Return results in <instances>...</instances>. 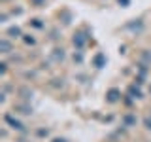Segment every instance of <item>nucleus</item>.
I'll return each mask as SVG.
<instances>
[{
	"label": "nucleus",
	"instance_id": "f257e3e1",
	"mask_svg": "<svg viewBox=\"0 0 151 142\" xmlns=\"http://www.w3.org/2000/svg\"><path fill=\"white\" fill-rule=\"evenodd\" d=\"M4 120H6V123H9V125H12L13 129H17V131H23V123L19 121V120H15L13 116H9V114H6V116H4Z\"/></svg>",
	"mask_w": 151,
	"mask_h": 142
},
{
	"label": "nucleus",
	"instance_id": "f03ea898",
	"mask_svg": "<svg viewBox=\"0 0 151 142\" xmlns=\"http://www.w3.org/2000/svg\"><path fill=\"white\" fill-rule=\"evenodd\" d=\"M85 42H87V36H85L83 32H78V34L74 36V46L78 47V49H81V47L85 46Z\"/></svg>",
	"mask_w": 151,
	"mask_h": 142
},
{
	"label": "nucleus",
	"instance_id": "7ed1b4c3",
	"mask_svg": "<svg viewBox=\"0 0 151 142\" xmlns=\"http://www.w3.org/2000/svg\"><path fill=\"white\" fill-rule=\"evenodd\" d=\"M119 97H121V91H119V89H110L108 95H106L108 102H117V101H119Z\"/></svg>",
	"mask_w": 151,
	"mask_h": 142
},
{
	"label": "nucleus",
	"instance_id": "20e7f679",
	"mask_svg": "<svg viewBox=\"0 0 151 142\" xmlns=\"http://www.w3.org/2000/svg\"><path fill=\"white\" fill-rule=\"evenodd\" d=\"M93 64L96 66V68H102V66L106 64V55H104V53H96L94 59H93Z\"/></svg>",
	"mask_w": 151,
	"mask_h": 142
},
{
	"label": "nucleus",
	"instance_id": "39448f33",
	"mask_svg": "<svg viewBox=\"0 0 151 142\" xmlns=\"http://www.w3.org/2000/svg\"><path fill=\"white\" fill-rule=\"evenodd\" d=\"M129 95L132 99H142V91L136 87V85H130V87H129Z\"/></svg>",
	"mask_w": 151,
	"mask_h": 142
},
{
	"label": "nucleus",
	"instance_id": "423d86ee",
	"mask_svg": "<svg viewBox=\"0 0 151 142\" xmlns=\"http://www.w3.org/2000/svg\"><path fill=\"white\" fill-rule=\"evenodd\" d=\"M123 121H125L127 127H132V125H136V116H132V114H127V116L123 117Z\"/></svg>",
	"mask_w": 151,
	"mask_h": 142
},
{
	"label": "nucleus",
	"instance_id": "0eeeda50",
	"mask_svg": "<svg viewBox=\"0 0 151 142\" xmlns=\"http://www.w3.org/2000/svg\"><path fill=\"white\" fill-rule=\"evenodd\" d=\"M0 51H2V53H9V51H12V44H9L8 40H0Z\"/></svg>",
	"mask_w": 151,
	"mask_h": 142
},
{
	"label": "nucleus",
	"instance_id": "6e6552de",
	"mask_svg": "<svg viewBox=\"0 0 151 142\" xmlns=\"http://www.w3.org/2000/svg\"><path fill=\"white\" fill-rule=\"evenodd\" d=\"M8 34L12 36V38H19V36H23V34H21V28H19V27H12V28H8Z\"/></svg>",
	"mask_w": 151,
	"mask_h": 142
},
{
	"label": "nucleus",
	"instance_id": "1a4fd4ad",
	"mask_svg": "<svg viewBox=\"0 0 151 142\" xmlns=\"http://www.w3.org/2000/svg\"><path fill=\"white\" fill-rule=\"evenodd\" d=\"M23 40H25V44H28V46H34L36 44V40L32 36H23Z\"/></svg>",
	"mask_w": 151,
	"mask_h": 142
},
{
	"label": "nucleus",
	"instance_id": "9d476101",
	"mask_svg": "<svg viewBox=\"0 0 151 142\" xmlns=\"http://www.w3.org/2000/svg\"><path fill=\"white\" fill-rule=\"evenodd\" d=\"M30 25H32V27H36V28H42V27H44V23H42L40 19H32Z\"/></svg>",
	"mask_w": 151,
	"mask_h": 142
},
{
	"label": "nucleus",
	"instance_id": "9b49d317",
	"mask_svg": "<svg viewBox=\"0 0 151 142\" xmlns=\"http://www.w3.org/2000/svg\"><path fill=\"white\" fill-rule=\"evenodd\" d=\"M55 59H64V51L63 49H55Z\"/></svg>",
	"mask_w": 151,
	"mask_h": 142
},
{
	"label": "nucleus",
	"instance_id": "f8f14e48",
	"mask_svg": "<svg viewBox=\"0 0 151 142\" xmlns=\"http://www.w3.org/2000/svg\"><path fill=\"white\" fill-rule=\"evenodd\" d=\"M144 125H145V129H147V131H151V116L144 120Z\"/></svg>",
	"mask_w": 151,
	"mask_h": 142
},
{
	"label": "nucleus",
	"instance_id": "ddd939ff",
	"mask_svg": "<svg viewBox=\"0 0 151 142\" xmlns=\"http://www.w3.org/2000/svg\"><path fill=\"white\" fill-rule=\"evenodd\" d=\"M117 2H119L123 8H127V6H129V4H130V0H117Z\"/></svg>",
	"mask_w": 151,
	"mask_h": 142
},
{
	"label": "nucleus",
	"instance_id": "4468645a",
	"mask_svg": "<svg viewBox=\"0 0 151 142\" xmlns=\"http://www.w3.org/2000/svg\"><path fill=\"white\" fill-rule=\"evenodd\" d=\"M0 66H2V68H0V72H2V74H6V63H2Z\"/></svg>",
	"mask_w": 151,
	"mask_h": 142
},
{
	"label": "nucleus",
	"instance_id": "2eb2a0df",
	"mask_svg": "<svg viewBox=\"0 0 151 142\" xmlns=\"http://www.w3.org/2000/svg\"><path fill=\"white\" fill-rule=\"evenodd\" d=\"M38 135H40V136H47V131L42 129V131H38Z\"/></svg>",
	"mask_w": 151,
	"mask_h": 142
},
{
	"label": "nucleus",
	"instance_id": "dca6fc26",
	"mask_svg": "<svg viewBox=\"0 0 151 142\" xmlns=\"http://www.w3.org/2000/svg\"><path fill=\"white\" fill-rule=\"evenodd\" d=\"M53 142H66V138H53Z\"/></svg>",
	"mask_w": 151,
	"mask_h": 142
},
{
	"label": "nucleus",
	"instance_id": "f3484780",
	"mask_svg": "<svg viewBox=\"0 0 151 142\" xmlns=\"http://www.w3.org/2000/svg\"><path fill=\"white\" fill-rule=\"evenodd\" d=\"M32 2H34V4H42V2H44V0H32Z\"/></svg>",
	"mask_w": 151,
	"mask_h": 142
},
{
	"label": "nucleus",
	"instance_id": "a211bd4d",
	"mask_svg": "<svg viewBox=\"0 0 151 142\" xmlns=\"http://www.w3.org/2000/svg\"><path fill=\"white\" fill-rule=\"evenodd\" d=\"M149 95H151V85H149Z\"/></svg>",
	"mask_w": 151,
	"mask_h": 142
}]
</instances>
